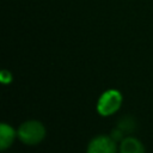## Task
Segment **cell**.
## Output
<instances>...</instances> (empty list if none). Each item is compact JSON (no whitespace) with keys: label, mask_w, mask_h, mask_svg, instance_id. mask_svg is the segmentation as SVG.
Returning <instances> with one entry per match:
<instances>
[{"label":"cell","mask_w":153,"mask_h":153,"mask_svg":"<svg viewBox=\"0 0 153 153\" xmlns=\"http://www.w3.org/2000/svg\"><path fill=\"white\" fill-rule=\"evenodd\" d=\"M17 135L23 143L32 146V145L39 143L44 139L45 128L39 121L30 120V121L23 122L19 126L17 130Z\"/></svg>","instance_id":"1"},{"label":"cell","mask_w":153,"mask_h":153,"mask_svg":"<svg viewBox=\"0 0 153 153\" xmlns=\"http://www.w3.org/2000/svg\"><path fill=\"white\" fill-rule=\"evenodd\" d=\"M122 104V94L117 90H108L102 93L97 102V111L100 116H111Z\"/></svg>","instance_id":"2"},{"label":"cell","mask_w":153,"mask_h":153,"mask_svg":"<svg viewBox=\"0 0 153 153\" xmlns=\"http://www.w3.org/2000/svg\"><path fill=\"white\" fill-rule=\"evenodd\" d=\"M116 141L112 136L98 135L88 142L86 153H116Z\"/></svg>","instance_id":"3"},{"label":"cell","mask_w":153,"mask_h":153,"mask_svg":"<svg viewBox=\"0 0 153 153\" xmlns=\"http://www.w3.org/2000/svg\"><path fill=\"white\" fill-rule=\"evenodd\" d=\"M17 131L7 123H1L0 124V149L5 151L6 148H8L14 139H16Z\"/></svg>","instance_id":"4"},{"label":"cell","mask_w":153,"mask_h":153,"mask_svg":"<svg viewBox=\"0 0 153 153\" xmlns=\"http://www.w3.org/2000/svg\"><path fill=\"white\" fill-rule=\"evenodd\" d=\"M120 153H145V147L136 137L128 136L122 140L120 145Z\"/></svg>","instance_id":"5"},{"label":"cell","mask_w":153,"mask_h":153,"mask_svg":"<svg viewBox=\"0 0 153 153\" xmlns=\"http://www.w3.org/2000/svg\"><path fill=\"white\" fill-rule=\"evenodd\" d=\"M0 79H1L2 82L7 84V82H10L12 80V75H11V73L8 71H2L1 74H0Z\"/></svg>","instance_id":"6"}]
</instances>
